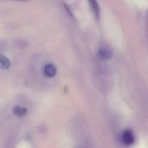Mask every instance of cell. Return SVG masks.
Returning <instances> with one entry per match:
<instances>
[{
	"label": "cell",
	"instance_id": "7a4b0ae2",
	"mask_svg": "<svg viewBox=\"0 0 148 148\" xmlns=\"http://www.w3.org/2000/svg\"><path fill=\"white\" fill-rule=\"evenodd\" d=\"M56 73H57V69L52 63H47L43 67V74L46 77L53 78L54 76H56Z\"/></svg>",
	"mask_w": 148,
	"mask_h": 148
},
{
	"label": "cell",
	"instance_id": "277c9868",
	"mask_svg": "<svg viewBox=\"0 0 148 148\" xmlns=\"http://www.w3.org/2000/svg\"><path fill=\"white\" fill-rule=\"evenodd\" d=\"M88 2L89 3L91 10H92L94 16H95L96 20H99L100 16H101V9H100V6H99L97 0H88Z\"/></svg>",
	"mask_w": 148,
	"mask_h": 148
},
{
	"label": "cell",
	"instance_id": "ba28073f",
	"mask_svg": "<svg viewBox=\"0 0 148 148\" xmlns=\"http://www.w3.org/2000/svg\"><path fill=\"white\" fill-rule=\"evenodd\" d=\"M16 1H28V0H16Z\"/></svg>",
	"mask_w": 148,
	"mask_h": 148
},
{
	"label": "cell",
	"instance_id": "3957f363",
	"mask_svg": "<svg viewBox=\"0 0 148 148\" xmlns=\"http://www.w3.org/2000/svg\"><path fill=\"white\" fill-rule=\"evenodd\" d=\"M113 52L109 48L103 47L101 48L98 51V56L102 60V61H108L112 58Z\"/></svg>",
	"mask_w": 148,
	"mask_h": 148
},
{
	"label": "cell",
	"instance_id": "5b68a950",
	"mask_svg": "<svg viewBox=\"0 0 148 148\" xmlns=\"http://www.w3.org/2000/svg\"><path fill=\"white\" fill-rule=\"evenodd\" d=\"M11 66L10 60L4 55L0 53V68L3 69H8Z\"/></svg>",
	"mask_w": 148,
	"mask_h": 148
},
{
	"label": "cell",
	"instance_id": "8992f818",
	"mask_svg": "<svg viewBox=\"0 0 148 148\" xmlns=\"http://www.w3.org/2000/svg\"><path fill=\"white\" fill-rule=\"evenodd\" d=\"M13 113L16 115V116H23L26 114L27 113V109L22 107H15L13 109Z\"/></svg>",
	"mask_w": 148,
	"mask_h": 148
},
{
	"label": "cell",
	"instance_id": "52a82bcc",
	"mask_svg": "<svg viewBox=\"0 0 148 148\" xmlns=\"http://www.w3.org/2000/svg\"><path fill=\"white\" fill-rule=\"evenodd\" d=\"M62 6H63V8H64V10H66V12L68 13V15L72 18V19H75V16H74V14H73V12L71 11V10H70V8L69 7V5L65 3V2H62Z\"/></svg>",
	"mask_w": 148,
	"mask_h": 148
},
{
	"label": "cell",
	"instance_id": "6da1fadb",
	"mask_svg": "<svg viewBox=\"0 0 148 148\" xmlns=\"http://www.w3.org/2000/svg\"><path fill=\"white\" fill-rule=\"evenodd\" d=\"M121 140L124 145L126 146H131L135 141V137L132 130L126 129L121 134Z\"/></svg>",
	"mask_w": 148,
	"mask_h": 148
}]
</instances>
